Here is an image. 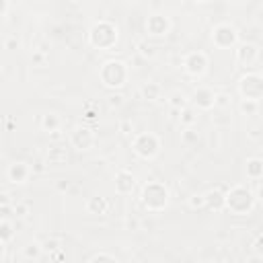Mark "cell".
<instances>
[{
  "mask_svg": "<svg viewBox=\"0 0 263 263\" xmlns=\"http://www.w3.org/2000/svg\"><path fill=\"white\" fill-rule=\"evenodd\" d=\"M253 205H255V197L247 187L236 185L230 191H226V208L230 212L242 216V214H249L253 210Z\"/></svg>",
  "mask_w": 263,
  "mask_h": 263,
  "instance_id": "obj_1",
  "label": "cell"
},
{
  "mask_svg": "<svg viewBox=\"0 0 263 263\" xmlns=\"http://www.w3.org/2000/svg\"><path fill=\"white\" fill-rule=\"evenodd\" d=\"M105 72H101V78H103V84L105 86H111V88H119L123 86L125 78H127V68L123 62L119 60H109L105 62Z\"/></svg>",
  "mask_w": 263,
  "mask_h": 263,
  "instance_id": "obj_2",
  "label": "cell"
},
{
  "mask_svg": "<svg viewBox=\"0 0 263 263\" xmlns=\"http://www.w3.org/2000/svg\"><path fill=\"white\" fill-rule=\"evenodd\" d=\"M166 199H168V191L160 185V183H150L144 187V193H142V201L144 205L150 210V212H158L166 205Z\"/></svg>",
  "mask_w": 263,
  "mask_h": 263,
  "instance_id": "obj_3",
  "label": "cell"
},
{
  "mask_svg": "<svg viewBox=\"0 0 263 263\" xmlns=\"http://www.w3.org/2000/svg\"><path fill=\"white\" fill-rule=\"evenodd\" d=\"M238 92L242 99H251V101H259L263 97V76L249 72L238 80Z\"/></svg>",
  "mask_w": 263,
  "mask_h": 263,
  "instance_id": "obj_4",
  "label": "cell"
},
{
  "mask_svg": "<svg viewBox=\"0 0 263 263\" xmlns=\"http://www.w3.org/2000/svg\"><path fill=\"white\" fill-rule=\"evenodd\" d=\"M117 41V29L109 23H99L90 29V43L95 47H101V49H107L111 47L113 43Z\"/></svg>",
  "mask_w": 263,
  "mask_h": 263,
  "instance_id": "obj_5",
  "label": "cell"
},
{
  "mask_svg": "<svg viewBox=\"0 0 263 263\" xmlns=\"http://www.w3.org/2000/svg\"><path fill=\"white\" fill-rule=\"evenodd\" d=\"M160 150V142L154 134H140L134 140V152L142 158H154Z\"/></svg>",
  "mask_w": 263,
  "mask_h": 263,
  "instance_id": "obj_6",
  "label": "cell"
},
{
  "mask_svg": "<svg viewBox=\"0 0 263 263\" xmlns=\"http://www.w3.org/2000/svg\"><path fill=\"white\" fill-rule=\"evenodd\" d=\"M183 66H185V72H187V74H191V76H201V74L208 70V55H205L203 51H191V53L185 58Z\"/></svg>",
  "mask_w": 263,
  "mask_h": 263,
  "instance_id": "obj_7",
  "label": "cell"
},
{
  "mask_svg": "<svg viewBox=\"0 0 263 263\" xmlns=\"http://www.w3.org/2000/svg\"><path fill=\"white\" fill-rule=\"evenodd\" d=\"M212 39H214V45L226 49V47L236 43V31L230 25H218L214 29V33H212Z\"/></svg>",
  "mask_w": 263,
  "mask_h": 263,
  "instance_id": "obj_8",
  "label": "cell"
},
{
  "mask_svg": "<svg viewBox=\"0 0 263 263\" xmlns=\"http://www.w3.org/2000/svg\"><path fill=\"white\" fill-rule=\"evenodd\" d=\"M29 175H31V168H29V164L23 162V160H14V162H10L8 168H6V177H8V181L14 183V185L27 183Z\"/></svg>",
  "mask_w": 263,
  "mask_h": 263,
  "instance_id": "obj_9",
  "label": "cell"
},
{
  "mask_svg": "<svg viewBox=\"0 0 263 263\" xmlns=\"http://www.w3.org/2000/svg\"><path fill=\"white\" fill-rule=\"evenodd\" d=\"M257 58H259V49H257L253 43H242V45H238V49H236V64H238V66L249 68V66H253V64L257 62Z\"/></svg>",
  "mask_w": 263,
  "mask_h": 263,
  "instance_id": "obj_10",
  "label": "cell"
},
{
  "mask_svg": "<svg viewBox=\"0 0 263 263\" xmlns=\"http://www.w3.org/2000/svg\"><path fill=\"white\" fill-rule=\"evenodd\" d=\"M70 142H72V146L76 150H88L92 146V142H95V136H92V132L88 127H76L72 132V136H70Z\"/></svg>",
  "mask_w": 263,
  "mask_h": 263,
  "instance_id": "obj_11",
  "label": "cell"
},
{
  "mask_svg": "<svg viewBox=\"0 0 263 263\" xmlns=\"http://www.w3.org/2000/svg\"><path fill=\"white\" fill-rule=\"evenodd\" d=\"M168 29H171V23H168V18H164L162 14H152V16H148V21H146V31H148V35L160 37V35H166Z\"/></svg>",
  "mask_w": 263,
  "mask_h": 263,
  "instance_id": "obj_12",
  "label": "cell"
},
{
  "mask_svg": "<svg viewBox=\"0 0 263 263\" xmlns=\"http://www.w3.org/2000/svg\"><path fill=\"white\" fill-rule=\"evenodd\" d=\"M214 101H216V95L210 88H197L193 92V103L199 109H212L214 107Z\"/></svg>",
  "mask_w": 263,
  "mask_h": 263,
  "instance_id": "obj_13",
  "label": "cell"
},
{
  "mask_svg": "<svg viewBox=\"0 0 263 263\" xmlns=\"http://www.w3.org/2000/svg\"><path fill=\"white\" fill-rule=\"evenodd\" d=\"M205 201H208V208L210 210H216V212H220L222 208H226V193L222 191V189H210L208 193H205Z\"/></svg>",
  "mask_w": 263,
  "mask_h": 263,
  "instance_id": "obj_14",
  "label": "cell"
},
{
  "mask_svg": "<svg viewBox=\"0 0 263 263\" xmlns=\"http://www.w3.org/2000/svg\"><path fill=\"white\" fill-rule=\"evenodd\" d=\"M134 181H136V179H134L132 173H127V171L117 173V177H115V191H117V193H132Z\"/></svg>",
  "mask_w": 263,
  "mask_h": 263,
  "instance_id": "obj_15",
  "label": "cell"
},
{
  "mask_svg": "<svg viewBox=\"0 0 263 263\" xmlns=\"http://www.w3.org/2000/svg\"><path fill=\"white\" fill-rule=\"evenodd\" d=\"M247 177H249V179H259V177H263V160H261V158H251V160H247Z\"/></svg>",
  "mask_w": 263,
  "mask_h": 263,
  "instance_id": "obj_16",
  "label": "cell"
},
{
  "mask_svg": "<svg viewBox=\"0 0 263 263\" xmlns=\"http://www.w3.org/2000/svg\"><path fill=\"white\" fill-rule=\"evenodd\" d=\"M41 129L47 132V134L60 129V117H58L55 113H47V115H43V117H41Z\"/></svg>",
  "mask_w": 263,
  "mask_h": 263,
  "instance_id": "obj_17",
  "label": "cell"
},
{
  "mask_svg": "<svg viewBox=\"0 0 263 263\" xmlns=\"http://www.w3.org/2000/svg\"><path fill=\"white\" fill-rule=\"evenodd\" d=\"M66 162H68V154L64 148H49L47 164H66Z\"/></svg>",
  "mask_w": 263,
  "mask_h": 263,
  "instance_id": "obj_18",
  "label": "cell"
},
{
  "mask_svg": "<svg viewBox=\"0 0 263 263\" xmlns=\"http://www.w3.org/2000/svg\"><path fill=\"white\" fill-rule=\"evenodd\" d=\"M107 208H109V203H107L105 197H90L88 203H86V210H88L90 214H105Z\"/></svg>",
  "mask_w": 263,
  "mask_h": 263,
  "instance_id": "obj_19",
  "label": "cell"
},
{
  "mask_svg": "<svg viewBox=\"0 0 263 263\" xmlns=\"http://www.w3.org/2000/svg\"><path fill=\"white\" fill-rule=\"evenodd\" d=\"M168 105H171L175 111H183V109L187 107V97H185L181 90H175V92H171V97H168Z\"/></svg>",
  "mask_w": 263,
  "mask_h": 263,
  "instance_id": "obj_20",
  "label": "cell"
},
{
  "mask_svg": "<svg viewBox=\"0 0 263 263\" xmlns=\"http://www.w3.org/2000/svg\"><path fill=\"white\" fill-rule=\"evenodd\" d=\"M12 236H14V228H12L10 218H2L0 220V242H8Z\"/></svg>",
  "mask_w": 263,
  "mask_h": 263,
  "instance_id": "obj_21",
  "label": "cell"
},
{
  "mask_svg": "<svg viewBox=\"0 0 263 263\" xmlns=\"http://www.w3.org/2000/svg\"><path fill=\"white\" fill-rule=\"evenodd\" d=\"M142 97L146 99V101H154V99H158V92H160V86L156 84V82H148V84H144L142 86Z\"/></svg>",
  "mask_w": 263,
  "mask_h": 263,
  "instance_id": "obj_22",
  "label": "cell"
},
{
  "mask_svg": "<svg viewBox=\"0 0 263 263\" xmlns=\"http://www.w3.org/2000/svg\"><path fill=\"white\" fill-rule=\"evenodd\" d=\"M136 47H138V51H140L142 58H154L156 55V47L152 43H148V39H140Z\"/></svg>",
  "mask_w": 263,
  "mask_h": 263,
  "instance_id": "obj_23",
  "label": "cell"
},
{
  "mask_svg": "<svg viewBox=\"0 0 263 263\" xmlns=\"http://www.w3.org/2000/svg\"><path fill=\"white\" fill-rule=\"evenodd\" d=\"M41 255H43V247L41 245L33 242V245L25 247V259H39Z\"/></svg>",
  "mask_w": 263,
  "mask_h": 263,
  "instance_id": "obj_24",
  "label": "cell"
},
{
  "mask_svg": "<svg viewBox=\"0 0 263 263\" xmlns=\"http://www.w3.org/2000/svg\"><path fill=\"white\" fill-rule=\"evenodd\" d=\"M189 205L193 210H201V208H208V201H205V193H195L189 197Z\"/></svg>",
  "mask_w": 263,
  "mask_h": 263,
  "instance_id": "obj_25",
  "label": "cell"
},
{
  "mask_svg": "<svg viewBox=\"0 0 263 263\" xmlns=\"http://www.w3.org/2000/svg\"><path fill=\"white\" fill-rule=\"evenodd\" d=\"M240 111L247 113V115H255V113H257V101L242 99V103H240Z\"/></svg>",
  "mask_w": 263,
  "mask_h": 263,
  "instance_id": "obj_26",
  "label": "cell"
},
{
  "mask_svg": "<svg viewBox=\"0 0 263 263\" xmlns=\"http://www.w3.org/2000/svg\"><path fill=\"white\" fill-rule=\"evenodd\" d=\"M228 105H230V97L226 92H218L216 101H214V107H228Z\"/></svg>",
  "mask_w": 263,
  "mask_h": 263,
  "instance_id": "obj_27",
  "label": "cell"
},
{
  "mask_svg": "<svg viewBox=\"0 0 263 263\" xmlns=\"http://www.w3.org/2000/svg\"><path fill=\"white\" fill-rule=\"evenodd\" d=\"M193 121H195V115H193V111L185 107V109L181 111V123H185V125H191Z\"/></svg>",
  "mask_w": 263,
  "mask_h": 263,
  "instance_id": "obj_28",
  "label": "cell"
},
{
  "mask_svg": "<svg viewBox=\"0 0 263 263\" xmlns=\"http://www.w3.org/2000/svg\"><path fill=\"white\" fill-rule=\"evenodd\" d=\"M41 247H43V253H51V251L60 249V242H58L55 238H47V240L41 242Z\"/></svg>",
  "mask_w": 263,
  "mask_h": 263,
  "instance_id": "obj_29",
  "label": "cell"
},
{
  "mask_svg": "<svg viewBox=\"0 0 263 263\" xmlns=\"http://www.w3.org/2000/svg\"><path fill=\"white\" fill-rule=\"evenodd\" d=\"M119 132L123 136H134V123L132 121H121L119 123Z\"/></svg>",
  "mask_w": 263,
  "mask_h": 263,
  "instance_id": "obj_30",
  "label": "cell"
},
{
  "mask_svg": "<svg viewBox=\"0 0 263 263\" xmlns=\"http://www.w3.org/2000/svg\"><path fill=\"white\" fill-rule=\"evenodd\" d=\"M27 214H29V205H27V203H14V216L23 218V216H27Z\"/></svg>",
  "mask_w": 263,
  "mask_h": 263,
  "instance_id": "obj_31",
  "label": "cell"
},
{
  "mask_svg": "<svg viewBox=\"0 0 263 263\" xmlns=\"http://www.w3.org/2000/svg\"><path fill=\"white\" fill-rule=\"evenodd\" d=\"M88 261H115V257H113V255H107V253H97V255H92Z\"/></svg>",
  "mask_w": 263,
  "mask_h": 263,
  "instance_id": "obj_32",
  "label": "cell"
},
{
  "mask_svg": "<svg viewBox=\"0 0 263 263\" xmlns=\"http://www.w3.org/2000/svg\"><path fill=\"white\" fill-rule=\"evenodd\" d=\"M253 247H255V251H257V255H259V257H263V234H259V236L255 238V242H253Z\"/></svg>",
  "mask_w": 263,
  "mask_h": 263,
  "instance_id": "obj_33",
  "label": "cell"
},
{
  "mask_svg": "<svg viewBox=\"0 0 263 263\" xmlns=\"http://www.w3.org/2000/svg\"><path fill=\"white\" fill-rule=\"evenodd\" d=\"M109 105H111V107L123 105V97H121V95H111V97H109Z\"/></svg>",
  "mask_w": 263,
  "mask_h": 263,
  "instance_id": "obj_34",
  "label": "cell"
},
{
  "mask_svg": "<svg viewBox=\"0 0 263 263\" xmlns=\"http://www.w3.org/2000/svg\"><path fill=\"white\" fill-rule=\"evenodd\" d=\"M183 140H185V142H193V140H197V134H191V129H187V132L183 134Z\"/></svg>",
  "mask_w": 263,
  "mask_h": 263,
  "instance_id": "obj_35",
  "label": "cell"
},
{
  "mask_svg": "<svg viewBox=\"0 0 263 263\" xmlns=\"http://www.w3.org/2000/svg\"><path fill=\"white\" fill-rule=\"evenodd\" d=\"M33 60H35V62H43V60H45L43 51H35V53H33Z\"/></svg>",
  "mask_w": 263,
  "mask_h": 263,
  "instance_id": "obj_36",
  "label": "cell"
},
{
  "mask_svg": "<svg viewBox=\"0 0 263 263\" xmlns=\"http://www.w3.org/2000/svg\"><path fill=\"white\" fill-rule=\"evenodd\" d=\"M16 47V39H8L6 41V49H14Z\"/></svg>",
  "mask_w": 263,
  "mask_h": 263,
  "instance_id": "obj_37",
  "label": "cell"
},
{
  "mask_svg": "<svg viewBox=\"0 0 263 263\" xmlns=\"http://www.w3.org/2000/svg\"><path fill=\"white\" fill-rule=\"evenodd\" d=\"M68 187H70V183H68V181H66V183H64V181H62V183H58V191H66Z\"/></svg>",
  "mask_w": 263,
  "mask_h": 263,
  "instance_id": "obj_38",
  "label": "cell"
},
{
  "mask_svg": "<svg viewBox=\"0 0 263 263\" xmlns=\"http://www.w3.org/2000/svg\"><path fill=\"white\" fill-rule=\"evenodd\" d=\"M8 12V0H2V16H6Z\"/></svg>",
  "mask_w": 263,
  "mask_h": 263,
  "instance_id": "obj_39",
  "label": "cell"
},
{
  "mask_svg": "<svg viewBox=\"0 0 263 263\" xmlns=\"http://www.w3.org/2000/svg\"><path fill=\"white\" fill-rule=\"evenodd\" d=\"M257 197H259V201H263V185L259 187V191H257Z\"/></svg>",
  "mask_w": 263,
  "mask_h": 263,
  "instance_id": "obj_40",
  "label": "cell"
},
{
  "mask_svg": "<svg viewBox=\"0 0 263 263\" xmlns=\"http://www.w3.org/2000/svg\"><path fill=\"white\" fill-rule=\"evenodd\" d=\"M195 2H208V0H195Z\"/></svg>",
  "mask_w": 263,
  "mask_h": 263,
  "instance_id": "obj_41",
  "label": "cell"
}]
</instances>
